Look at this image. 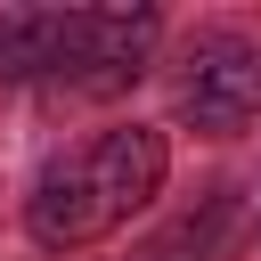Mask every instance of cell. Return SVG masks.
Returning <instances> with one entry per match:
<instances>
[{"instance_id": "cell-2", "label": "cell", "mask_w": 261, "mask_h": 261, "mask_svg": "<svg viewBox=\"0 0 261 261\" xmlns=\"http://www.w3.org/2000/svg\"><path fill=\"white\" fill-rule=\"evenodd\" d=\"M163 41L155 8H57V82L73 90H122Z\"/></svg>"}, {"instance_id": "cell-3", "label": "cell", "mask_w": 261, "mask_h": 261, "mask_svg": "<svg viewBox=\"0 0 261 261\" xmlns=\"http://www.w3.org/2000/svg\"><path fill=\"white\" fill-rule=\"evenodd\" d=\"M253 114H261V41L204 33L179 65V122H196L212 139H237Z\"/></svg>"}, {"instance_id": "cell-1", "label": "cell", "mask_w": 261, "mask_h": 261, "mask_svg": "<svg viewBox=\"0 0 261 261\" xmlns=\"http://www.w3.org/2000/svg\"><path fill=\"white\" fill-rule=\"evenodd\" d=\"M163 130H106L90 139L82 155H57L41 179H33V204H24V228L41 253H73L106 228H122L139 204H155L163 188Z\"/></svg>"}, {"instance_id": "cell-4", "label": "cell", "mask_w": 261, "mask_h": 261, "mask_svg": "<svg viewBox=\"0 0 261 261\" xmlns=\"http://www.w3.org/2000/svg\"><path fill=\"white\" fill-rule=\"evenodd\" d=\"M237 237H245V196H237V188H220V196H204V212L171 220V228H163V237H147L130 261H220Z\"/></svg>"}, {"instance_id": "cell-5", "label": "cell", "mask_w": 261, "mask_h": 261, "mask_svg": "<svg viewBox=\"0 0 261 261\" xmlns=\"http://www.w3.org/2000/svg\"><path fill=\"white\" fill-rule=\"evenodd\" d=\"M0 82H57V8H0Z\"/></svg>"}]
</instances>
